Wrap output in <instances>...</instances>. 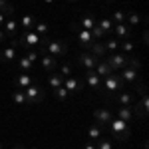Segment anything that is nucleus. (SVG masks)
Masks as SVG:
<instances>
[{
	"label": "nucleus",
	"instance_id": "38",
	"mask_svg": "<svg viewBox=\"0 0 149 149\" xmlns=\"http://www.w3.org/2000/svg\"><path fill=\"white\" fill-rule=\"evenodd\" d=\"M60 76H62V78H70V76H72V64H64L62 70H60Z\"/></svg>",
	"mask_w": 149,
	"mask_h": 149
},
{
	"label": "nucleus",
	"instance_id": "42",
	"mask_svg": "<svg viewBox=\"0 0 149 149\" xmlns=\"http://www.w3.org/2000/svg\"><path fill=\"white\" fill-rule=\"evenodd\" d=\"M6 38H8L6 32H2V30H0V44H2V42H6Z\"/></svg>",
	"mask_w": 149,
	"mask_h": 149
},
{
	"label": "nucleus",
	"instance_id": "8",
	"mask_svg": "<svg viewBox=\"0 0 149 149\" xmlns=\"http://www.w3.org/2000/svg\"><path fill=\"white\" fill-rule=\"evenodd\" d=\"M16 42H18V46H22V48H26V50H28V48L38 46V44L42 42V36H38L36 32H32V30H26V32H24V34L20 36Z\"/></svg>",
	"mask_w": 149,
	"mask_h": 149
},
{
	"label": "nucleus",
	"instance_id": "27",
	"mask_svg": "<svg viewBox=\"0 0 149 149\" xmlns=\"http://www.w3.org/2000/svg\"><path fill=\"white\" fill-rule=\"evenodd\" d=\"M88 137L92 139V141H97V139L102 137V127L100 125H90L88 127Z\"/></svg>",
	"mask_w": 149,
	"mask_h": 149
},
{
	"label": "nucleus",
	"instance_id": "25",
	"mask_svg": "<svg viewBox=\"0 0 149 149\" xmlns=\"http://www.w3.org/2000/svg\"><path fill=\"white\" fill-rule=\"evenodd\" d=\"M12 102L16 105H26V95H24V90H14L12 92Z\"/></svg>",
	"mask_w": 149,
	"mask_h": 149
},
{
	"label": "nucleus",
	"instance_id": "33",
	"mask_svg": "<svg viewBox=\"0 0 149 149\" xmlns=\"http://www.w3.org/2000/svg\"><path fill=\"white\" fill-rule=\"evenodd\" d=\"M127 20H129V26H137V24L141 22V16H139L137 12L127 10Z\"/></svg>",
	"mask_w": 149,
	"mask_h": 149
},
{
	"label": "nucleus",
	"instance_id": "10",
	"mask_svg": "<svg viewBox=\"0 0 149 149\" xmlns=\"http://www.w3.org/2000/svg\"><path fill=\"white\" fill-rule=\"evenodd\" d=\"M70 93H80L84 90V78H76V76H70V78H64V84H62Z\"/></svg>",
	"mask_w": 149,
	"mask_h": 149
},
{
	"label": "nucleus",
	"instance_id": "20",
	"mask_svg": "<svg viewBox=\"0 0 149 149\" xmlns=\"http://www.w3.org/2000/svg\"><path fill=\"white\" fill-rule=\"evenodd\" d=\"M12 60H16V46H6L0 52V62L2 64H8Z\"/></svg>",
	"mask_w": 149,
	"mask_h": 149
},
{
	"label": "nucleus",
	"instance_id": "48",
	"mask_svg": "<svg viewBox=\"0 0 149 149\" xmlns=\"http://www.w3.org/2000/svg\"><path fill=\"white\" fill-rule=\"evenodd\" d=\"M0 149H2V143H0Z\"/></svg>",
	"mask_w": 149,
	"mask_h": 149
},
{
	"label": "nucleus",
	"instance_id": "17",
	"mask_svg": "<svg viewBox=\"0 0 149 149\" xmlns=\"http://www.w3.org/2000/svg\"><path fill=\"white\" fill-rule=\"evenodd\" d=\"M95 74L100 76V78H107V76H111V74H115V70L103 60V58H100V62H97V66H95Z\"/></svg>",
	"mask_w": 149,
	"mask_h": 149
},
{
	"label": "nucleus",
	"instance_id": "1",
	"mask_svg": "<svg viewBox=\"0 0 149 149\" xmlns=\"http://www.w3.org/2000/svg\"><path fill=\"white\" fill-rule=\"evenodd\" d=\"M135 95H139V102H135L131 105L133 109V115H137L139 119H147V111H149V97H147V88L145 84H139L137 90H135Z\"/></svg>",
	"mask_w": 149,
	"mask_h": 149
},
{
	"label": "nucleus",
	"instance_id": "13",
	"mask_svg": "<svg viewBox=\"0 0 149 149\" xmlns=\"http://www.w3.org/2000/svg\"><path fill=\"white\" fill-rule=\"evenodd\" d=\"M113 97L117 100L119 105H133V103L137 102V95H135V92H131V90H121V92L115 93Z\"/></svg>",
	"mask_w": 149,
	"mask_h": 149
},
{
	"label": "nucleus",
	"instance_id": "18",
	"mask_svg": "<svg viewBox=\"0 0 149 149\" xmlns=\"http://www.w3.org/2000/svg\"><path fill=\"white\" fill-rule=\"evenodd\" d=\"M95 24H97L95 14H93V12H88V14H84V18L78 22V28H81V30H92Z\"/></svg>",
	"mask_w": 149,
	"mask_h": 149
},
{
	"label": "nucleus",
	"instance_id": "40",
	"mask_svg": "<svg viewBox=\"0 0 149 149\" xmlns=\"http://www.w3.org/2000/svg\"><path fill=\"white\" fill-rule=\"evenodd\" d=\"M38 56H40V54H38V52H28V54H26V58H28V60H30V62H32V64H34L36 60H38Z\"/></svg>",
	"mask_w": 149,
	"mask_h": 149
},
{
	"label": "nucleus",
	"instance_id": "11",
	"mask_svg": "<svg viewBox=\"0 0 149 149\" xmlns=\"http://www.w3.org/2000/svg\"><path fill=\"white\" fill-rule=\"evenodd\" d=\"M93 119H95V125L107 127V125H109V121L113 119V115H111V111H109L107 107H100V109L93 111Z\"/></svg>",
	"mask_w": 149,
	"mask_h": 149
},
{
	"label": "nucleus",
	"instance_id": "32",
	"mask_svg": "<svg viewBox=\"0 0 149 149\" xmlns=\"http://www.w3.org/2000/svg\"><path fill=\"white\" fill-rule=\"evenodd\" d=\"M32 32H36L38 36H46V32H48V24H46V22H36V24H34V28H32Z\"/></svg>",
	"mask_w": 149,
	"mask_h": 149
},
{
	"label": "nucleus",
	"instance_id": "5",
	"mask_svg": "<svg viewBox=\"0 0 149 149\" xmlns=\"http://www.w3.org/2000/svg\"><path fill=\"white\" fill-rule=\"evenodd\" d=\"M24 95H26V103L28 105H38V103L44 102V97H46V92H44V88L34 81L32 86H28L26 90H24Z\"/></svg>",
	"mask_w": 149,
	"mask_h": 149
},
{
	"label": "nucleus",
	"instance_id": "41",
	"mask_svg": "<svg viewBox=\"0 0 149 149\" xmlns=\"http://www.w3.org/2000/svg\"><path fill=\"white\" fill-rule=\"evenodd\" d=\"M6 18H8V16H4V14H2V12H0V28H2V26H4V22H6Z\"/></svg>",
	"mask_w": 149,
	"mask_h": 149
},
{
	"label": "nucleus",
	"instance_id": "9",
	"mask_svg": "<svg viewBox=\"0 0 149 149\" xmlns=\"http://www.w3.org/2000/svg\"><path fill=\"white\" fill-rule=\"evenodd\" d=\"M76 62H78V66H84L86 70H95L97 62H100V58L93 56L92 52H80Z\"/></svg>",
	"mask_w": 149,
	"mask_h": 149
},
{
	"label": "nucleus",
	"instance_id": "49",
	"mask_svg": "<svg viewBox=\"0 0 149 149\" xmlns=\"http://www.w3.org/2000/svg\"><path fill=\"white\" fill-rule=\"evenodd\" d=\"M34 149H38V147H34Z\"/></svg>",
	"mask_w": 149,
	"mask_h": 149
},
{
	"label": "nucleus",
	"instance_id": "15",
	"mask_svg": "<svg viewBox=\"0 0 149 149\" xmlns=\"http://www.w3.org/2000/svg\"><path fill=\"white\" fill-rule=\"evenodd\" d=\"M113 32H115V36H117L119 40H129L131 34H133V28H131L129 24L121 22V24H113Z\"/></svg>",
	"mask_w": 149,
	"mask_h": 149
},
{
	"label": "nucleus",
	"instance_id": "29",
	"mask_svg": "<svg viewBox=\"0 0 149 149\" xmlns=\"http://www.w3.org/2000/svg\"><path fill=\"white\" fill-rule=\"evenodd\" d=\"M48 81H50V88H52V90H56V88H60V86L64 84V78H62L60 74H50Z\"/></svg>",
	"mask_w": 149,
	"mask_h": 149
},
{
	"label": "nucleus",
	"instance_id": "43",
	"mask_svg": "<svg viewBox=\"0 0 149 149\" xmlns=\"http://www.w3.org/2000/svg\"><path fill=\"white\" fill-rule=\"evenodd\" d=\"M84 149H97V147H95L93 143H86V147H84Z\"/></svg>",
	"mask_w": 149,
	"mask_h": 149
},
{
	"label": "nucleus",
	"instance_id": "14",
	"mask_svg": "<svg viewBox=\"0 0 149 149\" xmlns=\"http://www.w3.org/2000/svg\"><path fill=\"white\" fill-rule=\"evenodd\" d=\"M84 84H88L92 90H102V78L95 74V70H86V74H84Z\"/></svg>",
	"mask_w": 149,
	"mask_h": 149
},
{
	"label": "nucleus",
	"instance_id": "4",
	"mask_svg": "<svg viewBox=\"0 0 149 149\" xmlns=\"http://www.w3.org/2000/svg\"><path fill=\"white\" fill-rule=\"evenodd\" d=\"M42 50L48 52V54H52L54 58L58 56H66V52H68V46H66V42L64 40H48L46 36H42Z\"/></svg>",
	"mask_w": 149,
	"mask_h": 149
},
{
	"label": "nucleus",
	"instance_id": "7",
	"mask_svg": "<svg viewBox=\"0 0 149 149\" xmlns=\"http://www.w3.org/2000/svg\"><path fill=\"white\" fill-rule=\"evenodd\" d=\"M72 28L76 30V34H78V42L81 44V48H84L86 52H90L92 44L95 42V38L92 36V32H90V30H81V28H78V24H76V22L72 24Z\"/></svg>",
	"mask_w": 149,
	"mask_h": 149
},
{
	"label": "nucleus",
	"instance_id": "44",
	"mask_svg": "<svg viewBox=\"0 0 149 149\" xmlns=\"http://www.w3.org/2000/svg\"><path fill=\"white\" fill-rule=\"evenodd\" d=\"M149 42V38H147V30H145V32H143V44H147Z\"/></svg>",
	"mask_w": 149,
	"mask_h": 149
},
{
	"label": "nucleus",
	"instance_id": "28",
	"mask_svg": "<svg viewBox=\"0 0 149 149\" xmlns=\"http://www.w3.org/2000/svg\"><path fill=\"white\" fill-rule=\"evenodd\" d=\"M135 50V44L131 42V40H121L119 42V52H123V54H131Z\"/></svg>",
	"mask_w": 149,
	"mask_h": 149
},
{
	"label": "nucleus",
	"instance_id": "26",
	"mask_svg": "<svg viewBox=\"0 0 149 149\" xmlns=\"http://www.w3.org/2000/svg\"><path fill=\"white\" fill-rule=\"evenodd\" d=\"M0 12H2L4 16L12 18V16H14V6H12L10 2H6V0H0Z\"/></svg>",
	"mask_w": 149,
	"mask_h": 149
},
{
	"label": "nucleus",
	"instance_id": "3",
	"mask_svg": "<svg viewBox=\"0 0 149 149\" xmlns=\"http://www.w3.org/2000/svg\"><path fill=\"white\" fill-rule=\"evenodd\" d=\"M107 131H109V135L117 141H127L129 135H131V129H129V123L123 121V119H111L109 121V125H107Z\"/></svg>",
	"mask_w": 149,
	"mask_h": 149
},
{
	"label": "nucleus",
	"instance_id": "2",
	"mask_svg": "<svg viewBox=\"0 0 149 149\" xmlns=\"http://www.w3.org/2000/svg\"><path fill=\"white\" fill-rule=\"evenodd\" d=\"M105 81H102V90H103V95L107 97V100H111L117 92H121V90H125V81L121 80V76L115 72L111 76H107V78H103Z\"/></svg>",
	"mask_w": 149,
	"mask_h": 149
},
{
	"label": "nucleus",
	"instance_id": "30",
	"mask_svg": "<svg viewBox=\"0 0 149 149\" xmlns=\"http://www.w3.org/2000/svg\"><path fill=\"white\" fill-rule=\"evenodd\" d=\"M20 24H22L26 30H32L34 24H36V18H34V16H30V14H24L22 18H20Z\"/></svg>",
	"mask_w": 149,
	"mask_h": 149
},
{
	"label": "nucleus",
	"instance_id": "37",
	"mask_svg": "<svg viewBox=\"0 0 149 149\" xmlns=\"http://www.w3.org/2000/svg\"><path fill=\"white\" fill-rule=\"evenodd\" d=\"M127 68H133V70H137V72H139V68H141V62H139V60H135V58L129 54V60H127Z\"/></svg>",
	"mask_w": 149,
	"mask_h": 149
},
{
	"label": "nucleus",
	"instance_id": "23",
	"mask_svg": "<svg viewBox=\"0 0 149 149\" xmlns=\"http://www.w3.org/2000/svg\"><path fill=\"white\" fill-rule=\"evenodd\" d=\"M95 26L102 30L103 34H109V32L113 30V22H111V18H102V20H97Z\"/></svg>",
	"mask_w": 149,
	"mask_h": 149
},
{
	"label": "nucleus",
	"instance_id": "31",
	"mask_svg": "<svg viewBox=\"0 0 149 149\" xmlns=\"http://www.w3.org/2000/svg\"><path fill=\"white\" fill-rule=\"evenodd\" d=\"M54 95H56V100H60V102H68L70 92L64 88V86H60V88H56V90H54Z\"/></svg>",
	"mask_w": 149,
	"mask_h": 149
},
{
	"label": "nucleus",
	"instance_id": "21",
	"mask_svg": "<svg viewBox=\"0 0 149 149\" xmlns=\"http://www.w3.org/2000/svg\"><path fill=\"white\" fill-rule=\"evenodd\" d=\"M117 117L129 123V121L135 117V115H133V109H131V105H121V107L117 109Z\"/></svg>",
	"mask_w": 149,
	"mask_h": 149
},
{
	"label": "nucleus",
	"instance_id": "16",
	"mask_svg": "<svg viewBox=\"0 0 149 149\" xmlns=\"http://www.w3.org/2000/svg\"><path fill=\"white\" fill-rule=\"evenodd\" d=\"M119 76H121V80L125 84H139V74H137V70H133V68H127V66L121 68Z\"/></svg>",
	"mask_w": 149,
	"mask_h": 149
},
{
	"label": "nucleus",
	"instance_id": "22",
	"mask_svg": "<svg viewBox=\"0 0 149 149\" xmlns=\"http://www.w3.org/2000/svg\"><path fill=\"white\" fill-rule=\"evenodd\" d=\"M2 28H4L6 36H14L16 30H18V20H16V18H6V22H4Z\"/></svg>",
	"mask_w": 149,
	"mask_h": 149
},
{
	"label": "nucleus",
	"instance_id": "46",
	"mask_svg": "<svg viewBox=\"0 0 149 149\" xmlns=\"http://www.w3.org/2000/svg\"><path fill=\"white\" fill-rule=\"evenodd\" d=\"M44 2H48V4H52V2H54V0H44Z\"/></svg>",
	"mask_w": 149,
	"mask_h": 149
},
{
	"label": "nucleus",
	"instance_id": "12",
	"mask_svg": "<svg viewBox=\"0 0 149 149\" xmlns=\"http://www.w3.org/2000/svg\"><path fill=\"white\" fill-rule=\"evenodd\" d=\"M38 54L42 56V68L46 70L48 74H54V70L58 68V58H54L52 54H48V52H44L42 48L38 50Z\"/></svg>",
	"mask_w": 149,
	"mask_h": 149
},
{
	"label": "nucleus",
	"instance_id": "50",
	"mask_svg": "<svg viewBox=\"0 0 149 149\" xmlns=\"http://www.w3.org/2000/svg\"><path fill=\"white\" fill-rule=\"evenodd\" d=\"M107 2H109V0H107Z\"/></svg>",
	"mask_w": 149,
	"mask_h": 149
},
{
	"label": "nucleus",
	"instance_id": "24",
	"mask_svg": "<svg viewBox=\"0 0 149 149\" xmlns=\"http://www.w3.org/2000/svg\"><path fill=\"white\" fill-rule=\"evenodd\" d=\"M90 52H92L93 56H97V58H103L105 54H107V50H105V46H103L102 42H97V40H95V42L92 44V48H90Z\"/></svg>",
	"mask_w": 149,
	"mask_h": 149
},
{
	"label": "nucleus",
	"instance_id": "45",
	"mask_svg": "<svg viewBox=\"0 0 149 149\" xmlns=\"http://www.w3.org/2000/svg\"><path fill=\"white\" fill-rule=\"evenodd\" d=\"M14 149H24V147H22V145H16V147H14Z\"/></svg>",
	"mask_w": 149,
	"mask_h": 149
},
{
	"label": "nucleus",
	"instance_id": "34",
	"mask_svg": "<svg viewBox=\"0 0 149 149\" xmlns=\"http://www.w3.org/2000/svg\"><path fill=\"white\" fill-rule=\"evenodd\" d=\"M127 18V10H117V12H113V18H111V22H115V24H121L123 20Z\"/></svg>",
	"mask_w": 149,
	"mask_h": 149
},
{
	"label": "nucleus",
	"instance_id": "19",
	"mask_svg": "<svg viewBox=\"0 0 149 149\" xmlns=\"http://www.w3.org/2000/svg\"><path fill=\"white\" fill-rule=\"evenodd\" d=\"M34 81L36 80L30 74H26V72H24V74H18V76H16V90H26V88L32 86Z\"/></svg>",
	"mask_w": 149,
	"mask_h": 149
},
{
	"label": "nucleus",
	"instance_id": "47",
	"mask_svg": "<svg viewBox=\"0 0 149 149\" xmlns=\"http://www.w3.org/2000/svg\"><path fill=\"white\" fill-rule=\"evenodd\" d=\"M68 2H74V0H68Z\"/></svg>",
	"mask_w": 149,
	"mask_h": 149
},
{
	"label": "nucleus",
	"instance_id": "39",
	"mask_svg": "<svg viewBox=\"0 0 149 149\" xmlns=\"http://www.w3.org/2000/svg\"><path fill=\"white\" fill-rule=\"evenodd\" d=\"M18 64H20V68H22V70H26V72H28V70L32 68V62H30V60H28L26 56H24V58H20V62H18Z\"/></svg>",
	"mask_w": 149,
	"mask_h": 149
},
{
	"label": "nucleus",
	"instance_id": "36",
	"mask_svg": "<svg viewBox=\"0 0 149 149\" xmlns=\"http://www.w3.org/2000/svg\"><path fill=\"white\" fill-rule=\"evenodd\" d=\"M95 147H97V149H113V147H111V141L105 139V137L97 139V141H95Z\"/></svg>",
	"mask_w": 149,
	"mask_h": 149
},
{
	"label": "nucleus",
	"instance_id": "35",
	"mask_svg": "<svg viewBox=\"0 0 149 149\" xmlns=\"http://www.w3.org/2000/svg\"><path fill=\"white\" fill-rule=\"evenodd\" d=\"M103 46H105V50H107V52H119V42H117V40H113V38H111V40H107Z\"/></svg>",
	"mask_w": 149,
	"mask_h": 149
},
{
	"label": "nucleus",
	"instance_id": "6",
	"mask_svg": "<svg viewBox=\"0 0 149 149\" xmlns=\"http://www.w3.org/2000/svg\"><path fill=\"white\" fill-rule=\"evenodd\" d=\"M103 60L115 70V72H119L121 68H125L127 66V60H129V54H123V52H107Z\"/></svg>",
	"mask_w": 149,
	"mask_h": 149
}]
</instances>
